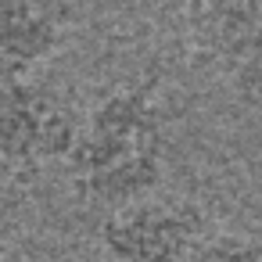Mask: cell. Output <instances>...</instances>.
Masks as SVG:
<instances>
[{
	"label": "cell",
	"instance_id": "cell-3",
	"mask_svg": "<svg viewBox=\"0 0 262 262\" xmlns=\"http://www.w3.org/2000/svg\"><path fill=\"white\" fill-rule=\"evenodd\" d=\"M97 237L112 262H190L208 237V215L190 198L147 194L112 208Z\"/></svg>",
	"mask_w": 262,
	"mask_h": 262
},
{
	"label": "cell",
	"instance_id": "cell-1",
	"mask_svg": "<svg viewBox=\"0 0 262 262\" xmlns=\"http://www.w3.org/2000/svg\"><path fill=\"white\" fill-rule=\"evenodd\" d=\"M165 119L144 86L104 94L79 122L65 162L72 190L101 208H122L158 194L165 176Z\"/></svg>",
	"mask_w": 262,
	"mask_h": 262
},
{
	"label": "cell",
	"instance_id": "cell-5",
	"mask_svg": "<svg viewBox=\"0 0 262 262\" xmlns=\"http://www.w3.org/2000/svg\"><path fill=\"white\" fill-rule=\"evenodd\" d=\"M58 47V0H0V76H29Z\"/></svg>",
	"mask_w": 262,
	"mask_h": 262
},
{
	"label": "cell",
	"instance_id": "cell-4",
	"mask_svg": "<svg viewBox=\"0 0 262 262\" xmlns=\"http://www.w3.org/2000/svg\"><path fill=\"white\" fill-rule=\"evenodd\" d=\"M194 47L223 65H248L262 54V0H187Z\"/></svg>",
	"mask_w": 262,
	"mask_h": 262
},
{
	"label": "cell",
	"instance_id": "cell-2",
	"mask_svg": "<svg viewBox=\"0 0 262 262\" xmlns=\"http://www.w3.org/2000/svg\"><path fill=\"white\" fill-rule=\"evenodd\" d=\"M79 122L58 90L33 76H0V169L40 172L54 162H69Z\"/></svg>",
	"mask_w": 262,
	"mask_h": 262
},
{
	"label": "cell",
	"instance_id": "cell-6",
	"mask_svg": "<svg viewBox=\"0 0 262 262\" xmlns=\"http://www.w3.org/2000/svg\"><path fill=\"white\" fill-rule=\"evenodd\" d=\"M190 262H262V237L255 233H212L201 241Z\"/></svg>",
	"mask_w": 262,
	"mask_h": 262
}]
</instances>
